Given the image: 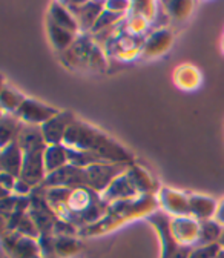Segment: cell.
I'll return each instance as SVG.
<instances>
[{"mask_svg":"<svg viewBox=\"0 0 224 258\" xmlns=\"http://www.w3.org/2000/svg\"><path fill=\"white\" fill-rule=\"evenodd\" d=\"M46 200L58 220L74 224L79 232L100 221L109 208L102 194L89 187H51L46 189Z\"/></svg>","mask_w":224,"mask_h":258,"instance_id":"6da1fadb","label":"cell"},{"mask_svg":"<svg viewBox=\"0 0 224 258\" xmlns=\"http://www.w3.org/2000/svg\"><path fill=\"white\" fill-rule=\"evenodd\" d=\"M218 206H219L218 202L207 196H200V194H192V196H189L190 217H194L198 221L215 218Z\"/></svg>","mask_w":224,"mask_h":258,"instance_id":"d6986e66","label":"cell"},{"mask_svg":"<svg viewBox=\"0 0 224 258\" xmlns=\"http://www.w3.org/2000/svg\"><path fill=\"white\" fill-rule=\"evenodd\" d=\"M4 249L11 258H34L40 255L39 240L25 237L16 231L4 234Z\"/></svg>","mask_w":224,"mask_h":258,"instance_id":"30bf717a","label":"cell"},{"mask_svg":"<svg viewBox=\"0 0 224 258\" xmlns=\"http://www.w3.org/2000/svg\"><path fill=\"white\" fill-rule=\"evenodd\" d=\"M80 250V243L72 235H55V252L58 258H66Z\"/></svg>","mask_w":224,"mask_h":258,"instance_id":"83f0119b","label":"cell"},{"mask_svg":"<svg viewBox=\"0 0 224 258\" xmlns=\"http://www.w3.org/2000/svg\"><path fill=\"white\" fill-rule=\"evenodd\" d=\"M46 26H48V36H49L52 46L60 52L68 51L71 48V45L76 42V39L79 37L77 34H74V32L55 25L51 20H46Z\"/></svg>","mask_w":224,"mask_h":258,"instance_id":"44dd1931","label":"cell"},{"mask_svg":"<svg viewBox=\"0 0 224 258\" xmlns=\"http://www.w3.org/2000/svg\"><path fill=\"white\" fill-rule=\"evenodd\" d=\"M222 231H224V226L219 224L215 218L200 221V235H198L197 247L198 246H207V244L219 243Z\"/></svg>","mask_w":224,"mask_h":258,"instance_id":"cb8c5ba5","label":"cell"},{"mask_svg":"<svg viewBox=\"0 0 224 258\" xmlns=\"http://www.w3.org/2000/svg\"><path fill=\"white\" fill-rule=\"evenodd\" d=\"M63 145L69 149L86 152L94 157L99 163H112V165H135V157L127 151L123 145L114 140L106 133L100 131L83 120H76L69 127V131L63 140Z\"/></svg>","mask_w":224,"mask_h":258,"instance_id":"7a4b0ae2","label":"cell"},{"mask_svg":"<svg viewBox=\"0 0 224 258\" xmlns=\"http://www.w3.org/2000/svg\"><path fill=\"white\" fill-rule=\"evenodd\" d=\"M215 258H224V247L219 249V252H218V255H216Z\"/></svg>","mask_w":224,"mask_h":258,"instance_id":"d590c367","label":"cell"},{"mask_svg":"<svg viewBox=\"0 0 224 258\" xmlns=\"http://www.w3.org/2000/svg\"><path fill=\"white\" fill-rule=\"evenodd\" d=\"M162 7L166 10V14L171 16L172 19H177V20H183L186 19L190 11H192V7L194 4L190 2H183V0H178V2H165L162 4Z\"/></svg>","mask_w":224,"mask_h":258,"instance_id":"f1b7e54d","label":"cell"},{"mask_svg":"<svg viewBox=\"0 0 224 258\" xmlns=\"http://www.w3.org/2000/svg\"><path fill=\"white\" fill-rule=\"evenodd\" d=\"M76 115L71 111H60L45 124H42V134L46 145H63L69 127L76 121Z\"/></svg>","mask_w":224,"mask_h":258,"instance_id":"8fae6325","label":"cell"},{"mask_svg":"<svg viewBox=\"0 0 224 258\" xmlns=\"http://www.w3.org/2000/svg\"><path fill=\"white\" fill-rule=\"evenodd\" d=\"M48 20L54 22L55 25L65 28L74 34H80V26L76 20V17L72 16V13L66 8V5L63 2H52L49 5V11H48Z\"/></svg>","mask_w":224,"mask_h":258,"instance_id":"ffe728a7","label":"cell"},{"mask_svg":"<svg viewBox=\"0 0 224 258\" xmlns=\"http://www.w3.org/2000/svg\"><path fill=\"white\" fill-rule=\"evenodd\" d=\"M124 17V13H114V11H109L105 8V11L102 13V16L99 17V20L95 22L91 34L95 36L99 34V32H103L106 29H111V28H115L118 22H121Z\"/></svg>","mask_w":224,"mask_h":258,"instance_id":"4316f807","label":"cell"},{"mask_svg":"<svg viewBox=\"0 0 224 258\" xmlns=\"http://www.w3.org/2000/svg\"><path fill=\"white\" fill-rule=\"evenodd\" d=\"M171 229L175 240L184 246L194 249L198 244L200 221L194 217H174L171 221Z\"/></svg>","mask_w":224,"mask_h":258,"instance_id":"5bb4252c","label":"cell"},{"mask_svg":"<svg viewBox=\"0 0 224 258\" xmlns=\"http://www.w3.org/2000/svg\"><path fill=\"white\" fill-rule=\"evenodd\" d=\"M221 247H224V231H222V235H221V238H219V243H218Z\"/></svg>","mask_w":224,"mask_h":258,"instance_id":"8d00e7d4","label":"cell"},{"mask_svg":"<svg viewBox=\"0 0 224 258\" xmlns=\"http://www.w3.org/2000/svg\"><path fill=\"white\" fill-rule=\"evenodd\" d=\"M69 165L68 160V149L65 145H48L45 151V169L46 175L52 174L63 166Z\"/></svg>","mask_w":224,"mask_h":258,"instance_id":"603a6c76","label":"cell"},{"mask_svg":"<svg viewBox=\"0 0 224 258\" xmlns=\"http://www.w3.org/2000/svg\"><path fill=\"white\" fill-rule=\"evenodd\" d=\"M22 121L14 114H2V148L17 139Z\"/></svg>","mask_w":224,"mask_h":258,"instance_id":"484cf974","label":"cell"},{"mask_svg":"<svg viewBox=\"0 0 224 258\" xmlns=\"http://www.w3.org/2000/svg\"><path fill=\"white\" fill-rule=\"evenodd\" d=\"M42 186L46 189H51V187H69V189L86 187L85 168L66 165L52 174H48L45 181L42 183Z\"/></svg>","mask_w":224,"mask_h":258,"instance_id":"7c38bea8","label":"cell"},{"mask_svg":"<svg viewBox=\"0 0 224 258\" xmlns=\"http://www.w3.org/2000/svg\"><path fill=\"white\" fill-rule=\"evenodd\" d=\"M126 174L132 181L134 187L137 189L138 196H157L158 194L160 186L157 184V181L151 177V174L144 168H141L135 163L127 168Z\"/></svg>","mask_w":224,"mask_h":258,"instance_id":"ac0fdd59","label":"cell"},{"mask_svg":"<svg viewBox=\"0 0 224 258\" xmlns=\"http://www.w3.org/2000/svg\"><path fill=\"white\" fill-rule=\"evenodd\" d=\"M221 246L216 244H207V246H198L194 247L189 255V258H215L219 252Z\"/></svg>","mask_w":224,"mask_h":258,"instance_id":"4dcf8cb0","label":"cell"},{"mask_svg":"<svg viewBox=\"0 0 224 258\" xmlns=\"http://www.w3.org/2000/svg\"><path fill=\"white\" fill-rule=\"evenodd\" d=\"M63 57L74 70H92L102 73L106 68V58L100 46L89 34H80L71 48L63 52Z\"/></svg>","mask_w":224,"mask_h":258,"instance_id":"5b68a950","label":"cell"},{"mask_svg":"<svg viewBox=\"0 0 224 258\" xmlns=\"http://www.w3.org/2000/svg\"><path fill=\"white\" fill-rule=\"evenodd\" d=\"M34 258H42V256H40V255H37V256H34Z\"/></svg>","mask_w":224,"mask_h":258,"instance_id":"74e56055","label":"cell"},{"mask_svg":"<svg viewBox=\"0 0 224 258\" xmlns=\"http://www.w3.org/2000/svg\"><path fill=\"white\" fill-rule=\"evenodd\" d=\"M157 199L166 214L174 217H190L189 209V196L178 190H172L169 187H160Z\"/></svg>","mask_w":224,"mask_h":258,"instance_id":"9a60e30c","label":"cell"},{"mask_svg":"<svg viewBox=\"0 0 224 258\" xmlns=\"http://www.w3.org/2000/svg\"><path fill=\"white\" fill-rule=\"evenodd\" d=\"M160 203L157 196H140L131 200H123V202H115L109 205L106 215L92 226L80 229L79 234L82 235H99L103 234L117 224L126 223L135 217H143V215H151L152 212L158 211Z\"/></svg>","mask_w":224,"mask_h":258,"instance_id":"277c9868","label":"cell"},{"mask_svg":"<svg viewBox=\"0 0 224 258\" xmlns=\"http://www.w3.org/2000/svg\"><path fill=\"white\" fill-rule=\"evenodd\" d=\"M16 183H17V178L14 175H10L7 172L0 174V184H2V186H0V187H2V199L11 196V194L14 192Z\"/></svg>","mask_w":224,"mask_h":258,"instance_id":"1f68e13d","label":"cell"},{"mask_svg":"<svg viewBox=\"0 0 224 258\" xmlns=\"http://www.w3.org/2000/svg\"><path fill=\"white\" fill-rule=\"evenodd\" d=\"M147 221L154 226L155 231L158 232V237L162 240L163 246V258H189L192 249L181 246L171 229V215L166 214L165 211H155L151 215L146 217Z\"/></svg>","mask_w":224,"mask_h":258,"instance_id":"8992f818","label":"cell"},{"mask_svg":"<svg viewBox=\"0 0 224 258\" xmlns=\"http://www.w3.org/2000/svg\"><path fill=\"white\" fill-rule=\"evenodd\" d=\"M58 112L60 111L54 106L45 105V103L37 102L34 99H26L14 115L25 124L42 126L48 120H51L54 115H57Z\"/></svg>","mask_w":224,"mask_h":258,"instance_id":"9c48e42d","label":"cell"},{"mask_svg":"<svg viewBox=\"0 0 224 258\" xmlns=\"http://www.w3.org/2000/svg\"><path fill=\"white\" fill-rule=\"evenodd\" d=\"M22 168H23V151L16 139L10 145L2 148V152H0V169H2V172L20 178Z\"/></svg>","mask_w":224,"mask_h":258,"instance_id":"e0dca14e","label":"cell"},{"mask_svg":"<svg viewBox=\"0 0 224 258\" xmlns=\"http://www.w3.org/2000/svg\"><path fill=\"white\" fill-rule=\"evenodd\" d=\"M33 186H29L26 181H23L22 178H17V183H16V187H14V192L16 196L19 197H29L31 196V192H33Z\"/></svg>","mask_w":224,"mask_h":258,"instance_id":"d6a6232c","label":"cell"},{"mask_svg":"<svg viewBox=\"0 0 224 258\" xmlns=\"http://www.w3.org/2000/svg\"><path fill=\"white\" fill-rule=\"evenodd\" d=\"M103 200L108 205H112L115 202H123V200H131L135 197H140L137 189L134 187L132 181L127 177V174H121L118 175L109 186L108 189L102 194Z\"/></svg>","mask_w":224,"mask_h":258,"instance_id":"2e32d148","label":"cell"},{"mask_svg":"<svg viewBox=\"0 0 224 258\" xmlns=\"http://www.w3.org/2000/svg\"><path fill=\"white\" fill-rule=\"evenodd\" d=\"M132 7V4H127V2H106L105 8L114 13H124Z\"/></svg>","mask_w":224,"mask_h":258,"instance_id":"836d02e7","label":"cell"},{"mask_svg":"<svg viewBox=\"0 0 224 258\" xmlns=\"http://www.w3.org/2000/svg\"><path fill=\"white\" fill-rule=\"evenodd\" d=\"M17 142L23 151V168L20 178L29 186L37 187L46 178L45 151L48 145L43 139L42 127L22 123Z\"/></svg>","mask_w":224,"mask_h":258,"instance_id":"3957f363","label":"cell"},{"mask_svg":"<svg viewBox=\"0 0 224 258\" xmlns=\"http://www.w3.org/2000/svg\"><path fill=\"white\" fill-rule=\"evenodd\" d=\"M172 34L168 29H158L154 34H151L143 46V52L147 57H154V55H160L169 49V46L172 45Z\"/></svg>","mask_w":224,"mask_h":258,"instance_id":"7402d4cb","label":"cell"},{"mask_svg":"<svg viewBox=\"0 0 224 258\" xmlns=\"http://www.w3.org/2000/svg\"><path fill=\"white\" fill-rule=\"evenodd\" d=\"M26 100V97L22 95L19 91L4 86L2 95H0V102H2V109L5 114H16L17 109L22 106V103Z\"/></svg>","mask_w":224,"mask_h":258,"instance_id":"d4e9b609","label":"cell"},{"mask_svg":"<svg viewBox=\"0 0 224 258\" xmlns=\"http://www.w3.org/2000/svg\"><path fill=\"white\" fill-rule=\"evenodd\" d=\"M29 199H31V205L28 214L36 223L40 235H48V234L54 235V228L58 221V217L55 215V212L52 211V208L46 200V189L42 184L34 187Z\"/></svg>","mask_w":224,"mask_h":258,"instance_id":"52a82bcc","label":"cell"},{"mask_svg":"<svg viewBox=\"0 0 224 258\" xmlns=\"http://www.w3.org/2000/svg\"><path fill=\"white\" fill-rule=\"evenodd\" d=\"M126 165H112V163H97L85 168V175H86V187L103 194L108 186L121 174L127 171Z\"/></svg>","mask_w":224,"mask_h":258,"instance_id":"ba28073f","label":"cell"},{"mask_svg":"<svg viewBox=\"0 0 224 258\" xmlns=\"http://www.w3.org/2000/svg\"><path fill=\"white\" fill-rule=\"evenodd\" d=\"M215 220H216L219 224H222V226H224V200H222V202L219 203V206H218V211H216Z\"/></svg>","mask_w":224,"mask_h":258,"instance_id":"e575fe53","label":"cell"},{"mask_svg":"<svg viewBox=\"0 0 224 258\" xmlns=\"http://www.w3.org/2000/svg\"><path fill=\"white\" fill-rule=\"evenodd\" d=\"M66 5V8L72 13L76 17L82 34L91 32L95 22L99 20L102 13L105 11V4L103 2H63Z\"/></svg>","mask_w":224,"mask_h":258,"instance_id":"4fadbf2b","label":"cell"},{"mask_svg":"<svg viewBox=\"0 0 224 258\" xmlns=\"http://www.w3.org/2000/svg\"><path fill=\"white\" fill-rule=\"evenodd\" d=\"M39 247L42 258H58L55 252V235H40L39 237Z\"/></svg>","mask_w":224,"mask_h":258,"instance_id":"f546056e","label":"cell"}]
</instances>
